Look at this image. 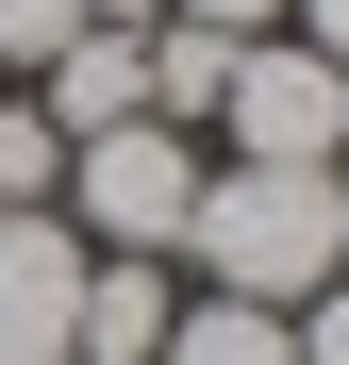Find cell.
I'll return each instance as SVG.
<instances>
[{
    "instance_id": "obj_3",
    "label": "cell",
    "mask_w": 349,
    "mask_h": 365,
    "mask_svg": "<svg viewBox=\"0 0 349 365\" xmlns=\"http://www.w3.org/2000/svg\"><path fill=\"white\" fill-rule=\"evenodd\" d=\"M216 133H233V166H333L349 150V67H316L300 34H233Z\"/></svg>"
},
{
    "instance_id": "obj_4",
    "label": "cell",
    "mask_w": 349,
    "mask_h": 365,
    "mask_svg": "<svg viewBox=\"0 0 349 365\" xmlns=\"http://www.w3.org/2000/svg\"><path fill=\"white\" fill-rule=\"evenodd\" d=\"M67 316H84V232L17 200L0 216V365H67Z\"/></svg>"
},
{
    "instance_id": "obj_9",
    "label": "cell",
    "mask_w": 349,
    "mask_h": 365,
    "mask_svg": "<svg viewBox=\"0 0 349 365\" xmlns=\"http://www.w3.org/2000/svg\"><path fill=\"white\" fill-rule=\"evenodd\" d=\"M17 200H67V133H50V100H0V216Z\"/></svg>"
},
{
    "instance_id": "obj_11",
    "label": "cell",
    "mask_w": 349,
    "mask_h": 365,
    "mask_svg": "<svg viewBox=\"0 0 349 365\" xmlns=\"http://www.w3.org/2000/svg\"><path fill=\"white\" fill-rule=\"evenodd\" d=\"M300 365H349V282H316V316H300Z\"/></svg>"
},
{
    "instance_id": "obj_1",
    "label": "cell",
    "mask_w": 349,
    "mask_h": 365,
    "mask_svg": "<svg viewBox=\"0 0 349 365\" xmlns=\"http://www.w3.org/2000/svg\"><path fill=\"white\" fill-rule=\"evenodd\" d=\"M183 250H200V282H216V299L300 316L316 282H349V182H333V166H200Z\"/></svg>"
},
{
    "instance_id": "obj_2",
    "label": "cell",
    "mask_w": 349,
    "mask_h": 365,
    "mask_svg": "<svg viewBox=\"0 0 349 365\" xmlns=\"http://www.w3.org/2000/svg\"><path fill=\"white\" fill-rule=\"evenodd\" d=\"M50 216H67L84 250H150V266H166L183 216H200V133H183V116H116V133H84Z\"/></svg>"
},
{
    "instance_id": "obj_13",
    "label": "cell",
    "mask_w": 349,
    "mask_h": 365,
    "mask_svg": "<svg viewBox=\"0 0 349 365\" xmlns=\"http://www.w3.org/2000/svg\"><path fill=\"white\" fill-rule=\"evenodd\" d=\"M283 17H300V50H316V67H349V0H283Z\"/></svg>"
},
{
    "instance_id": "obj_7",
    "label": "cell",
    "mask_w": 349,
    "mask_h": 365,
    "mask_svg": "<svg viewBox=\"0 0 349 365\" xmlns=\"http://www.w3.org/2000/svg\"><path fill=\"white\" fill-rule=\"evenodd\" d=\"M150 365H300V316H266V299H183V316H166V349Z\"/></svg>"
},
{
    "instance_id": "obj_5",
    "label": "cell",
    "mask_w": 349,
    "mask_h": 365,
    "mask_svg": "<svg viewBox=\"0 0 349 365\" xmlns=\"http://www.w3.org/2000/svg\"><path fill=\"white\" fill-rule=\"evenodd\" d=\"M166 316H183V282L150 250H84V316H67V365H150Z\"/></svg>"
},
{
    "instance_id": "obj_10",
    "label": "cell",
    "mask_w": 349,
    "mask_h": 365,
    "mask_svg": "<svg viewBox=\"0 0 349 365\" xmlns=\"http://www.w3.org/2000/svg\"><path fill=\"white\" fill-rule=\"evenodd\" d=\"M67 34H84V0H0V67H50Z\"/></svg>"
},
{
    "instance_id": "obj_14",
    "label": "cell",
    "mask_w": 349,
    "mask_h": 365,
    "mask_svg": "<svg viewBox=\"0 0 349 365\" xmlns=\"http://www.w3.org/2000/svg\"><path fill=\"white\" fill-rule=\"evenodd\" d=\"M84 17H100V34H150V17H166V0H84Z\"/></svg>"
},
{
    "instance_id": "obj_8",
    "label": "cell",
    "mask_w": 349,
    "mask_h": 365,
    "mask_svg": "<svg viewBox=\"0 0 349 365\" xmlns=\"http://www.w3.org/2000/svg\"><path fill=\"white\" fill-rule=\"evenodd\" d=\"M216 83H233V34H200V17H150V116L216 133Z\"/></svg>"
},
{
    "instance_id": "obj_12",
    "label": "cell",
    "mask_w": 349,
    "mask_h": 365,
    "mask_svg": "<svg viewBox=\"0 0 349 365\" xmlns=\"http://www.w3.org/2000/svg\"><path fill=\"white\" fill-rule=\"evenodd\" d=\"M166 17H200V34H283V0H166Z\"/></svg>"
},
{
    "instance_id": "obj_6",
    "label": "cell",
    "mask_w": 349,
    "mask_h": 365,
    "mask_svg": "<svg viewBox=\"0 0 349 365\" xmlns=\"http://www.w3.org/2000/svg\"><path fill=\"white\" fill-rule=\"evenodd\" d=\"M34 100H50V133H67V150L116 133V116H150V34H100V17H84V34L34 67Z\"/></svg>"
}]
</instances>
